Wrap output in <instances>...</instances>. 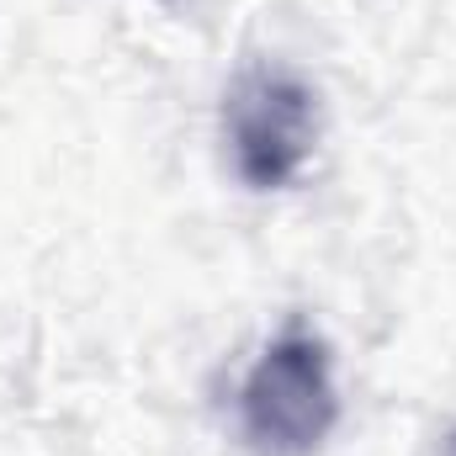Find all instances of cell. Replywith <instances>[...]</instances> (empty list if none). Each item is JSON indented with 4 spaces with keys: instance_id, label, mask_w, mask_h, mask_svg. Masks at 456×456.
Here are the masks:
<instances>
[{
    "instance_id": "cell-1",
    "label": "cell",
    "mask_w": 456,
    "mask_h": 456,
    "mask_svg": "<svg viewBox=\"0 0 456 456\" xmlns=\"http://www.w3.org/2000/svg\"><path fill=\"white\" fill-rule=\"evenodd\" d=\"M335 419V361L314 330L276 335L239 382V436L255 456H314L330 441Z\"/></svg>"
},
{
    "instance_id": "cell-2",
    "label": "cell",
    "mask_w": 456,
    "mask_h": 456,
    "mask_svg": "<svg viewBox=\"0 0 456 456\" xmlns=\"http://www.w3.org/2000/svg\"><path fill=\"white\" fill-rule=\"evenodd\" d=\"M224 133L244 186L287 191L319 149V91L287 64H249L224 96Z\"/></svg>"
},
{
    "instance_id": "cell-3",
    "label": "cell",
    "mask_w": 456,
    "mask_h": 456,
    "mask_svg": "<svg viewBox=\"0 0 456 456\" xmlns=\"http://www.w3.org/2000/svg\"><path fill=\"white\" fill-rule=\"evenodd\" d=\"M452 456H456V436H452Z\"/></svg>"
}]
</instances>
